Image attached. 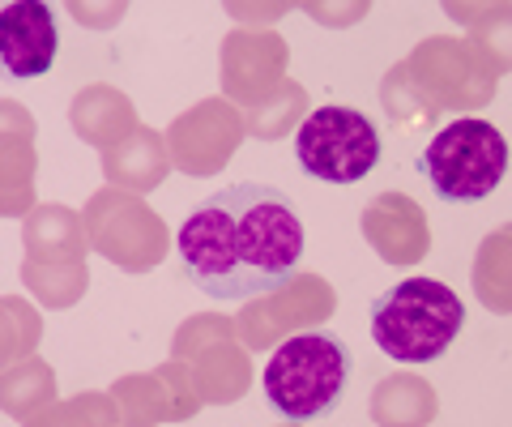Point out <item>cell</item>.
Masks as SVG:
<instances>
[{
    "mask_svg": "<svg viewBox=\"0 0 512 427\" xmlns=\"http://www.w3.org/2000/svg\"><path fill=\"white\" fill-rule=\"evenodd\" d=\"M303 227L278 188L235 184L184 218L180 257L192 282L214 299H252L295 274Z\"/></svg>",
    "mask_w": 512,
    "mask_h": 427,
    "instance_id": "1",
    "label": "cell"
},
{
    "mask_svg": "<svg viewBox=\"0 0 512 427\" xmlns=\"http://www.w3.org/2000/svg\"><path fill=\"white\" fill-rule=\"evenodd\" d=\"M466 308L436 278H406L384 291L372 308V338L402 363H431L461 334Z\"/></svg>",
    "mask_w": 512,
    "mask_h": 427,
    "instance_id": "2",
    "label": "cell"
},
{
    "mask_svg": "<svg viewBox=\"0 0 512 427\" xmlns=\"http://www.w3.org/2000/svg\"><path fill=\"white\" fill-rule=\"evenodd\" d=\"M346 346L333 334H295L274 346L265 363V398L286 419H316L346 385Z\"/></svg>",
    "mask_w": 512,
    "mask_h": 427,
    "instance_id": "3",
    "label": "cell"
},
{
    "mask_svg": "<svg viewBox=\"0 0 512 427\" xmlns=\"http://www.w3.org/2000/svg\"><path fill=\"white\" fill-rule=\"evenodd\" d=\"M82 227H86L90 248L99 252L103 261L120 265L128 274L154 270L171 248L163 218H158L137 193H124V188H111V184L99 188V193L86 201Z\"/></svg>",
    "mask_w": 512,
    "mask_h": 427,
    "instance_id": "4",
    "label": "cell"
},
{
    "mask_svg": "<svg viewBox=\"0 0 512 427\" xmlns=\"http://www.w3.org/2000/svg\"><path fill=\"white\" fill-rule=\"evenodd\" d=\"M427 176L448 201H478L495 193L508 171V141L487 120H453L427 146Z\"/></svg>",
    "mask_w": 512,
    "mask_h": 427,
    "instance_id": "5",
    "label": "cell"
},
{
    "mask_svg": "<svg viewBox=\"0 0 512 427\" xmlns=\"http://www.w3.org/2000/svg\"><path fill=\"white\" fill-rule=\"evenodd\" d=\"M295 154L316 180L355 184L376 167L380 137L372 120L359 116L355 107H320L295 129Z\"/></svg>",
    "mask_w": 512,
    "mask_h": 427,
    "instance_id": "6",
    "label": "cell"
},
{
    "mask_svg": "<svg viewBox=\"0 0 512 427\" xmlns=\"http://www.w3.org/2000/svg\"><path fill=\"white\" fill-rule=\"evenodd\" d=\"M338 308V291L320 274H291L278 287L252 295L235 316V334L248 351H274L278 342L308 334Z\"/></svg>",
    "mask_w": 512,
    "mask_h": 427,
    "instance_id": "7",
    "label": "cell"
},
{
    "mask_svg": "<svg viewBox=\"0 0 512 427\" xmlns=\"http://www.w3.org/2000/svg\"><path fill=\"white\" fill-rule=\"evenodd\" d=\"M402 65L410 73L414 90L423 94L431 116H440V112H478V107H487L495 99V86H500V77L478 65L466 43L448 39V35L423 39L402 60Z\"/></svg>",
    "mask_w": 512,
    "mask_h": 427,
    "instance_id": "8",
    "label": "cell"
},
{
    "mask_svg": "<svg viewBox=\"0 0 512 427\" xmlns=\"http://www.w3.org/2000/svg\"><path fill=\"white\" fill-rule=\"evenodd\" d=\"M244 137V112L231 99H201L163 133L171 167H180L184 176H218Z\"/></svg>",
    "mask_w": 512,
    "mask_h": 427,
    "instance_id": "9",
    "label": "cell"
},
{
    "mask_svg": "<svg viewBox=\"0 0 512 427\" xmlns=\"http://www.w3.org/2000/svg\"><path fill=\"white\" fill-rule=\"evenodd\" d=\"M120 410V427H158V423H184L205 406L192 368L184 359H167L154 372L120 376L107 389Z\"/></svg>",
    "mask_w": 512,
    "mask_h": 427,
    "instance_id": "10",
    "label": "cell"
},
{
    "mask_svg": "<svg viewBox=\"0 0 512 427\" xmlns=\"http://www.w3.org/2000/svg\"><path fill=\"white\" fill-rule=\"evenodd\" d=\"M218 82H222V99H231L235 107H252L269 99L286 82V39L274 35V30H252V26L231 30L218 52Z\"/></svg>",
    "mask_w": 512,
    "mask_h": 427,
    "instance_id": "11",
    "label": "cell"
},
{
    "mask_svg": "<svg viewBox=\"0 0 512 427\" xmlns=\"http://www.w3.org/2000/svg\"><path fill=\"white\" fill-rule=\"evenodd\" d=\"M56 60V18L47 0H9L0 9V73L39 77Z\"/></svg>",
    "mask_w": 512,
    "mask_h": 427,
    "instance_id": "12",
    "label": "cell"
},
{
    "mask_svg": "<svg viewBox=\"0 0 512 427\" xmlns=\"http://www.w3.org/2000/svg\"><path fill=\"white\" fill-rule=\"evenodd\" d=\"M363 235H367V244L376 248V257L389 265H414V261H423L431 248L427 214L419 210V201H410L406 193H380L367 201Z\"/></svg>",
    "mask_w": 512,
    "mask_h": 427,
    "instance_id": "13",
    "label": "cell"
},
{
    "mask_svg": "<svg viewBox=\"0 0 512 427\" xmlns=\"http://www.w3.org/2000/svg\"><path fill=\"white\" fill-rule=\"evenodd\" d=\"M167 171H171L167 141L163 133L146 129V124H137L124 141L103 150V176L111 188H124V193H137V197L154 193L167 180Z\"/></svg>",
    "mask_w": 512,
    "mask_h": 427,
    "instance_id": "14",
    "label": "cell"
},
{
    "mask_svg": "<svg viewBox=\"0 0 512 427\" xmlns=\"http://www.w3.org/2000/svg\"><path fill=\"white\" fill-rule=\"evenodd\" d=\"M69 120H73V133L86 141V146H116L128 133L137 129V112H133V99L120 94L116 86H86L77 90V99L69 107Z\"/></svg>",
    "mask_w": 512,
    "mask_h": 427,
    "instance_id": "15",
    "label": "cell"
},
{
    "mask_svg": "<svg viewBox=\"0 0 512 427\" xmlns=\"http://www.w3.org/2000/svg\"><path fill=\"white\" fill-rule=\"evenodd\" d=\"M22 248L35 261H86L90 240H86L82 214L56 201L35 205L22 223Z\"/></svg>",
    "mask_w": 512,
    "mask_h": 427,
    "instance_id": "16",
    "label": "cell"
},
{
    "mask_svg": "<svg viewBox=\"0 0 512 427\" xmlns=\"http://www.w3.org/2000/svg\"><path fill=\"white\" fill-rule=\"evenodd\" d=\"M192 368V381H197V393L205 406H227L239 402L252 385V359H248V346L231 338V342H218L210 351L184 359Z\"/></svg>",
    "mask_w": 512,
    "mask_h": 427,
    "instance_id": "17",
    "label": "cell"
},
{
    "mask_svg": "<svg viewBox=\"0 0 512 427\" xmlns=\"http://www.w3.org/2000/svg\"><path fill=\"white\" fill-rule=\"evenodd\" d=\"M436 389L414 372H393L372 389L376 427H427L436 419Z\"/></svg>",
    "mask_w": 512,
    "mask_h": 427,
    "instance_id": "18",
    "label": "cell"
},
{
    "mask_svg": "<svg viewBox=\"0 0 512 427\" xmlns=\"http://www.w3.org/2000/svg\"><path fill=\"white\" fill-rule=\"evenodd\" d=\"M56 402V372L52 363H43L39 355H26L9 368H0V410L13 419H35L39 410Z\"/></svg>",
    "mask_w": 512,
    "mask_h": 427,
    "instance_id": "19",
    "label": "cell"
},
{
    "mask_svg": "<svg viewBox=\"0 0 512 427\" xmlns=\"http://www.w3.org/2000/svg\"><path fill=\"white\" fill-rule=\"evenodd\" d=\"M474 295L487 312H512V223L495 227L474 257Z\"/></svg>",
    "mask_w": 512,
    "mask_h": 427,
    "instance_id": "20",
    "label": "cell"
},
{
    "mask_svg": "<svg viewBox=\"0 0 512 427\" xmlns=\"http://www.w3.org/2000/svg\"><path fill=\"white\" fill-rule=\"evenodd\" d=\"M35 141L0 137V218H18L35 210Z\"/></svg>",
    "mask_w": 512,
    "mask_h": 427,
    "instance_id": "21",
    "label": "cell"
},
{
    "mask_svg": "<svg viewBox=\"0 0 512 427\" xmlns=\"http://www.w3.org/2000/svg\"><path fill=\"white\" fill-rule=\"evenodd\" d=\"M239 112H244V133L256 137V141L291 137V129H299L303 116H308V90L286 77L269 99L252 103V107H239Z\"/></svg>",
    "mask_w": 512,
    "mask_h": 427,
    "instance_id": "22",
    "label": "cell"
},
{
    "mask_svg": "<svg viewBox=\"0 0 512 427\" xmlns=\"http://www.w3.org/2000/svg\"><path fill=\"white\" fill-rule=\"evenodd\" d=\"M22 282L26 291L47 308H73L90 287L86 261H35L22 257Z\"/></svg>",
    "mask_w": 512,
    "mask_h": 427,
    "instance_id": "23",
    "label": "cell"
},
{
    "mask_svg": "<svg viewBox=\"0 0 512 427\" xmlns=\"http://www.w3.org/2000/svg\"><path fill=\"white\" fill-rule=\"evenodd\" d=\"M466 47L487 73H512V5L487 9L483 18H474L466 26Z\"/></svg>",
    "mask_w": 512,
    "mask_h": 427,
    "instance_id": "24",
    "label": "cell"
},
{
    "mask_svg": "<svg viewBox=\"0 0 512 427\" xmlns=\"http://www.w3.org/2000/svg\"><path fill=\"white\" fill-rule=\"evenodd\" d=\"M43 338V316L35 304H26L18 295H0V368L35 355Z\"/></svg>",
    "mask_w": 512,
    "mask_h": 427,
    "instance_id": "25",
    "label": "cell"
},
{
    "mask_svg": "<svg viewBox=\"0 0 512 427\" xmlns=\"http://www.w3.org/2000/svg\"><path fill=\"white\" fill-rule=\"evenodd\" d=\"M26 427H120V410L111 393H77L39 410L35 419H26Z\"/></svg>",
    "mask_w": 512,
    "mask_h": 427,
    "instance_id": "26",
    "label": "cell"
},
{
    "mask_svg": "<svg viewBox=\"0 0 512 427\" xmlns=\"http://www.w3.org/2000/svg\"><path fill=\"white\" fill-rule=\"evenodd\" d=\"M235 334V316H214V312H201V316H188V321L175 329L171 338V359H192L201 351H210L218 342H231Z\"/></svg>",
    "mask_w": 512,
    "mask_h": 427,
    "instance_id": "27",
    "label": "cell"
},
{
    "mask_svg": "<svg viewBox=\"0 0 512 427\" xmlns=\"http://www.w3.org/2000/svg\"><path fill=\"white\" fill-rule=\"evenodd\" d=\"M380 103H384V112H389L393 120H402V124L431 120L423 94L414 90V82H410V73H406L402 60H397V65L384 73V82H380Z\"/></svg>",
    "mask_w": 512,
    "mask_h": 427,
    "instance_id": "28",
    "label": "cell"
},
{
    "mask_svg": "<svg viewBox=\"0 0 512 427\" xmlns=\"http://www.w3.org/2000/svg\"><path fill=\"white\" fill-rule=\"evenodd\" d=\"M299 9L308 13L312 22L329 26V30H346L367 18V9H372V0H299Z\"/></svg>",
    "mask_w": 512,
    "mask_h": 427,
    "instance_id": "29",
    "label": "cell"
},
{
    "mask_svg": "<svg viewBox=\"0 0 512 427\" xmlns=\"http://www.w3.org/2000/svg\"><path fill=\"white\" fill-rule=\"evenodd\" d=\"M291 9H299V0H222V13H231L239 26H252V30L274 26Z\"/></svg>",
    "mask_w": 512,
    "mask_h": 427,
    "instance_id": "30",
    "label": "cell"
},
{
    "mask_svg": "<svg viewBox=\"0 0 512 427\" xmlns=\"http://www.w3.org/2000/svg\"><path fill=\"white\" fill-rule=\"evenodd\" d=\"M64 9L73 13L77 26L111 30V26H120V18L128 13V0H64Z\"/></svg>",
    "mask_w": 512,
    "mask_h": 427,
    "instance_id": "31",
    "label": "cell"
},
{
    "mask_svg": "<svg viewBox=\"0 0 512 427\" xmlns=\"http://www.w3.org/2000/svg\"><path fill=\"white\" fill-rule=\"evenodd\" d=\"M0 137H30L35 141V116L22 103L0 99Z\"/></svg>",
    "mask_w": 512,
    "mask_h": 427,
    "instance_id": "32",
    "label": "cell"
},
{
    "mask_svg": "<svg viewBox=\"0 0 512 427\" xmlns=\"http://www.w3.org/2000/svg\"><path fill=\"white\" fill-rule=\"evenodd\" d=\"M444 5V13L453 22H461V26H470L474 18H483L487 9H500V5H512V0H440Z\"/></svg>",
    "mask_w": 512,
    "mask_h": 427,
    "instance_id": "33",
    "label": "cell"
},
{
    "mask_svg": "<svg viewBox=\"0 0 512 427\" xmlns=\"http://www.w3.org/2000/svg\"><path fill=\"white\" fill-rule=\"evenodd\" d=\"M291 427H295V423H291Z\"/></svg>",
    "mask_w": 512,
    "mask_h": 427,
    "instance_id": "34",
    "label": "cell"
}]
</instances>
